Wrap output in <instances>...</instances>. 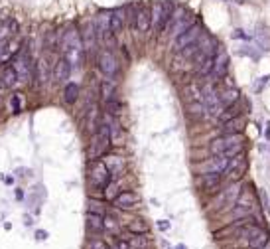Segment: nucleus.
Segmentation results:
<instances>
[{"instance_id": "obj_33", "label": "nucleus", "mask_w": 270, "mask_h": 249, "mask_svg": "<svg viewBox=\"0 0 270 249\" xmlns=\"http://www.w3.org/2000/svg\"><path fill=\"white\" fill-rule=\"evenodd\" d=\"M101 97H103V101L107 103V101H111V99H115V91H117V87H115V81H109V79H105L103 83H101Z\"/></svg>"}, {"instance_id": "obj_46", "label": "nucleus", "mask_w": 270, "mask_h": 249, "mask_svg": "<svg viewBox=\"0 0 270 249\" xmlns=\"http://www.w3.org/2000/svg\"><path fill=\"white\" fill-rule=\"evenodd\" d=\"M263 249H265V248H263Z\"/></svg>"}, {"instance_id": "obj_10", "label": "nucleus", "mask_w": 270, "mask_h": 249, "mask_svg": "<svg viewBox=\"0 0 270 249\" xmlns=\"http://www.w3.org/2000/svg\"><path fill=\"white\" fill-rule=\"evenodd\" d=\"M231 156L225 154H213L205 164H203V174H225L229 168Z\"/></svg>"}, {"instance_id": "obj_43", "label": "nucleus", "mask_w": 270, "mask_h": 249, "mask_svg": "<svg viewBox=\"0 0 270 249\" xmlns=\"http://www.w3.org/2000/svg\"><path fill=\"white\" fill-rule=\"evenodd\" d=\"M36 238H38V240H45V238H47V234H45L44 230H38V232H36Z\"/></svg>"}, {"instance_id": "obj_18", "label": "nucleus", "mask_w": 270, "mask_h": 249, "mask_svg": "<svg viewBox=\"0 0 270 249\" xmlns=\"http://www.w3.org/2000/svg\"><path fill=\"white\" fill-rule=\"evenodd\" d=\"M36 77H38V83H40V85H45V83L51 79V63L47 61L45 55H42V57L36 61Z\"/></svg>"}, {"instance_id": "obj_22", "label": "nucleus", "mask_w": 270, "mask_h": 249, "mask_svg": "<svg viewBox=\"0 0 270 249\" xmlns=\"http://www.w3.org/2000/svg\"><path fill=\"white\" fill-rule=\"evenodd\" d=\"M16 71H18V75H20V79H28L30 75H32V63H30V57H28V53H18L16 55Z\"/></svg>"}, {"instance_id": "obj_6", "label": "nucleus", "mask_w": 270, "mask_h": 249, "mask_svg": "<svg viewBox=\"0 0 270 249\" xmlns=\"http://www.w3.org/2000/svg\"><path fill=\"white\" fill-rule=\"evenodd\" d=\"M201 36H203L201 24H191L187 30H183L181 34H178V36L174 38V50H176V51H181V50H185L187 46L195 44Z\"/></svg>"}, {"instance_id": "obj_26", "label": "nucleus", "mask_w": 270, "mask_h": 249, "mask_svg": "<svg viewBox=\"0 0 270 249\" xmlns=\"http://www.w3.org/2000/svg\"><path fill=\"white\" fill-rule=\"evenodd\" d=\"M85 125L89 129V133H95L99 127V107L95 103H91L89 109L85 111Z\"/></svg>"}, {"instance_id": "obj_7", "label": "nucleus", "mask_w": 270, "mask_h": 249, "mask_svg": "<svg viewBox=\"0 0 270 249\" xmlns=\"http://www.w3.org/2000/svg\"><path fill=\"white\" fill-rule=\"evenodd\" d=\"M111 172L103 160H93L89 162V180L95 188H105L111 182Z\"/></svg>"}, {"instance_id": "obj_31", "label": "nucleus", "mask_w": 270, "mask_h": 249, "mask_svg": "<svg viewBox=\"0 0 270 249\" xmlns=\"http://www.w3.org/2000/svg\"><path fill=\"white\" fill-rule=\"evenodd\" d=\"M243 119L241 117H235V119H231V121H227L225 123V127H223V135H237V133H241L243 131Z\"/></svg>"}, {"instance_id": "obj_29", "label": "nucleus", "mask_w": 270, "mask_h": 249, "mask_svg": "<svg viewBox=\"0 0 270 249\" xmlns=\"http://www.w3.org/2000/svg\"><path fill=\"white\" fill-rule=\"evenodd\" d=\"M105 164H107L109 172L115 174V176H119V174L125 172V160H123L121 156H109V158L105 160Z\"/></svg>"}, {"instance_id": "obj_37", "label": "nucleus", "mask_w": 270, "mask_h": 249, "mask_svg": "<svg viewBox=\"0 0 270 249\" xmlns=\"http://www.w3.org/2000/svg\"><path fill=\"white\" fill-rule=\"evenodd\" d=\"M105 107H107V113H109V115H117V113L121 111V103H119V101H115V99L107 101V103H105Z\"/></svg>"}, {"instance_id": "obj_4", "label": "nucleus", "mask_w": 270, "mask_h": 249, "mask_svg": "<svg viewBox=\"0 0 270 249\" xmlns=\"http://www.w3.org/2000/svg\"><path fill=\"white\" fill-rule=\"evenodd\" d=\"M243 236L247 238V244H249L251 249H263L269 244V234L263 228H259L255 224H249V220L243 224Z\"/></svg>"}, {"instance_id": "obj_17", "label": "nucleus", "mask_w": 270, "mask_h": 249, "mask_svg": "<svg viewBox=\"0 0 270 249\" xmlns=\"http://www.w3.org/2000/svg\"><path fill=\"white\" fill-rule=\"evenodd\" d=\"M18 81H20V75H18V71H16L14 65H4V67L0 69V85H2L4 89L16 87Z\"/></svg>"}, {"instance_id": "obj_21", "label": "nucleus", "mask_w": 270, "mask_h": 249, "mask_svg": "<svg viewBox=\"0 0 270 249\" xmlns=\"http://www.w3.org/2000/svg\"><path fill=\"white\" fill-rule=\"evenodd\" d=\"M183 101H185V105L203 103V89L197 83H187L183 87Z\"/></svg>"}, {"instance_id": "obj_44", "label": "nucleus", "mask_w": 270, "mask_h": 249, "mask_svg": "<svg viewBox=\"0 0 270 249\" xmlns=\"http://www.w3.org/2000/svg\"><path fill=\"white\" fill-rule=\"evenodd\" d=\"M158 228H160V230H168L170 224H168V222H158Z\"/></svg>"}, {"instance_id": "obj_19", "label": "nucleus", "mask_w": 270, "mask_h": 249, "mask_svg": "<svg viewBox=\"0 0 270 249\" xmlns=\"http://www.w3.org/2000/svg\"><path fill=\"white\" fill-rule=\"evenodd\" d=\"M71 63L67 61V57H61V59H57V63L53 65V79L57 81V83H67V79H69V75H71Z\"/></svg>"}, {"instance_id": "obj_5", "label": "nucleus", "mask_w": 270, "mask_h": 249, "mask_svg": "<svg viewBox=\"0 0 270 249\" xmlns=\"http://www.w3.org/2000/svg\"><path fill=\"white\" fill-rule=\"evenodd\" d=\"M193 24V14L189 12V10H185V8H180L178 12H174L172 14V20H170V24H168V34L170 36H178V34H181L183 30H187L189 26Z\"/></svg>"}, {"instance_id": "obj_42", "label": "nucleus", "mask_w": 270, "mask_h": 249, "mask_svg": "<svg viewBox=\"0 0 270 249\" xmlns=\"http://www.w3.org/2000/svg\"><path fill=\"white\" fill-rule=\"evenodd\" d=\"M12 107H14V113H18V111H20L18 107H22V101H20V97H18V95H14V97H12Z\"/></svg>"}, {"instance_id": "obj_45", "label": "nucleus", "mask_w": 270, "mask_h": 249, "mask_svg": "<svg viewBox=\"0 0 270 249\" xmlns=\"http://www.w3.org/2000/svg\"><path fill=\"white\" fill-rule=\"evenodd\" d=\"M178 249H185V248H183V246H180V248H178Z\"/></svg>"}, {"instance_id": "obj_41", "label": "nucleus", "mask_w": 270, "mask_h": 249, "mask_svg": "<svg viewBox=\"0 0 270 249\" xmlns=\"http://www.w3.org/2000/svg\"><path fill=\"white\" fill-rule=\"evenodd\" d=\"M113 249H133V248H131V242H129L127 238H119V240L115 242V248Z\"/></svg>"}, {"instance_id": "obj_3", "label": "nucleus", "mask_w": 270, "mask_h": 249, "mask_svg": "<svg viewBox=\"0 0 270 249\" xmlns=\"http://www.w3.org/2000/svg\"><path fill=\"white\" fill-rule=\"evenodd\" d=\"M172 14H174V8L168 0L164 2H154L152 4V10H150V16H152V28L156 32H164L172 20Z\"/></svg>"}, {"instance_id": "obj_28", "label": "nucleus", "mask_w": 270, "mask_h": 249, "mask_svg": "<svg viewBox=\"0 0 270 249\" xmlns=\"http://www.w3.org/2000/svg\"><path fill=\"white\" fill-rule=\"evenodd\" d=\"M79 93H81V87L77 85V83H65V89H63V99H65V103H75L77 99H79Z\"/></svg>"}, {"instance_id": "obj_36", "label": "nucleus", "mask_w": 270, "mask_h": 249, "mask_svg": "<svg viewBox=\"0 0 270 249\" xmlns=\"http://www.w3.org/2000/svg\"><path fill=\"white\" fill-rule=\"evenodd\" d=\"M129 242H131V248L133 249H144L148 246V240L138 236V234H135V238H129Z\"/></svg>"}, {"instance_id": "obj_27", "label": "nucleus", "mask_w": 270, "mask_h": 249, "mask_svg": "<svg viewBox=\"0 0 270 249\" xmlns=\"http://www.w3.org/2000/svg\"><path fill=\"white\" fill-rule=\"evenodd\" d=\"M18 42L14 40V42H6V40H2L0 42V63L2 61H6V59H10L14 53H16V50H18Z\"/></svg>"}, {"instance_id": "obj_38", "label": "nucleus", "mask_w": 270, "mask_h": 249, "mask_svg": "<svg viewBox=\"0 0 270 249\" xmlns=\"http://www.w3.org/2000/svg\"><path fill=\"white\" fill-rule=\"evenodd\" d=\"M103 222H105V230H109V232H115V230L119 228L117 218H113V216H105V218H103Z\"/></svg>"}, {"instance_id": "obj_35", "label": "nucleus", "mask_w": 270, "mask_h": 249, "mask_svg": "<svg viewBox=\"0 0 270 249\" xmlns=\"http://www.w3.org/2000/svg\"><path fill=\"white\" fill-rule=\"evenodd\" d=\"M129 232H131V234H138V236H144V234L148 232V226H146V222H142V220H135V222L129 224Z\"/></svg>"}, {"instance_id": "obj_24", "label": "nucleus", "mask_w": 270, "mask_h": 249, "mask_svg": "<svg viewBox=\"0 0 270 249\" xmlns=\"http://www.w3.org/2000/svg\"><path fill=\"white\" fill-rule=\"evenodd\" d=\"M138 204V196L135 192H121L117 198H115V206L121 208V210H131Z\"/></svg>"}, {"instance_id": "obj_14", "label": "nucleus", "mask_w": 270, "mask_h": 249, "mask_svg": "<svg viewBox=\"0 0 270 249\" xmlns=\"http://www.w3.org/2000/svg\"><path fill=\"white\" fill-rule=\"evenodd\" d=\"M107 125H109V129H111V143L113 145H117V147H123L125 145V139H127V135H125V131H123V127L119 125V121H113V115H105V119H103Z\"/></svg>"}, {"instance_id": "obj_25", "label": "nucleus", "mask_w": 270, "mask_h": 249, "mask_svg": "<svg viewBox=\"0 0 270 249\" xmlns=\"http://www.w3.org/2000/svg\"><path fill=\"white\" fill-rule=\"evenodd\" d=\"M239 194H241V186H239L237 182H233V184L221 194V206H235Z\"/></svg>"}, {"instance_id": "obj_9", "label": "nucleus", "mask_w": 270, "mask_h": 249, "mask_svg": "<svg viewBox=\"0 0 270 249\" xmlns=\"http://www.w3.org/2000/svg\"><path fill=\"white\" fill-rule=\"evenodd\" d=\"M255 206H257V198H255L253 190H251V188H245V190H241V194H239V198H237L235 216H249Z\"/></svg>"}, {"instance_id": "obj_16", "label": "nucleus", "mask_w": 270, "mask_h": 249, "mask_svg": "<svg viewBox=\"0 0 270 249\" xmlns=\"http://www.w3.org/2000/svg\"><path fill=\"white\" fill-rule=\"evenodd\" d=\"M217 93H219V99H221V103H223V107H229V105H235L237 101H239V89L231 83V81H227V87H219L217 89Z\"/></svg>"}, {"instance_id": "obj_23", "label": "nucleus", "mask_w": 270, "mask_h": 249, "mask_svg": "<svg viewBox=\"0 0 270 249\" xmlns=\"http://www.w3.org/2000/svg\"><path fill=\"white\" fill-rule=\"evenodd\" d=\"M201 186L207 194H215L221 188V174H203L201 176Z\"/></svg>"}, {"instance_id": "obj_1", "label": "nucleus", "mask_w": 270, "mask_h": 249, "mask_svg": "<svg viewBox=\"0 0 270 249\" xmlns=\"http://www.w3.org/2000/svg\"><path fill=\"white\" fill-rule=\"evenodd\" d=\"M61 48H63V51H65L67 61H69L73 67H77V65L83 63V59H85V46H83V40H81V36H79L77 30L69 28V30L63 34V38H61Z\"/></svg>"}, {"instance_id": "obj_13", "label": "nucleus", "mask_w": 270, "mask_h": 249, "mask_svg": "<svg viewBox=\"0 0 270 249\" xmlns=\"http://www.w3.org/2000/svg\"><path fill=\"white\" fill-rule=\"evenodd\" d=\"M111 145H113V143H111V129H109V125L103 121V123L99 125V135H97V143H95V152H97V154H105Z\"/></svg>"}, {"instance_id": "obj_32", "label": "nucleus", "mask_w": 270, "mask_h": 249, "mask_svg": "<svg viewBox=\"0 0 270 249\" xmlns=\"http://www.w3.org/2000/svg\"><path fill=\"white\" fill-rule=\"evenodd\" d=\"M87 228L91 232H95V234H101L105 230V222H103V218L99 214H89L87 216Z\"/></svg>"}, {"instance_id": "obj_20", "label": "nucleus", "mask_w": 270, "mask_h": 249, "mask_svg": "<svg viewBox=\"0 0 270 249\" xmlns=\"http://www.w3.org/2000/svg\"><path fill=\"white\" fill-rule=\"evenodd\" d=\"M152 26V16H150V10L146 6H138L136 10V16H135V28L138 32H148Z\"/></svg>"}, {"instance_id": "obj_39", "label": "nucleus", "mask_w": 270, "mask_h": 249, "mask_svg": "<svg viewBox=\"0 0 270 249\" xmlns=\"http://www.w3.org/2000/svg\"><path fill=\"white\" fill-rule=\"evenodd\" d=\"M89 214H99L103 216V204L95 202V200H89Z\"/></svg>"}, {"instance_id": "obj_12", "label": "nucleus", "mask_w": 270, "mask_h": 249, "mask_svg": "<svg viewBox=\"0 0 270 249\" xmlns=\"http://www.w3.org/2000/svg\"><path fill=\"white\" fill-rule=\"evenodd\" d=\"M227 69H229V55L225 50H217V55H215V63H213V71H211V81H219L221 77L227 75Z\"/></svg>"}, {"instance_id": "obj_30", "label": "nucleus", "mask_w": 270, "mask_h": 249, "mask_svg": "<svg viewBox=\"0 0 270 249\" xmlns=\"http://www.w3.org/2000/svg\"><path fill=\"white\" fill-rule=\"evenodd\" d=\"M123 28H125V16H123V12L121 10L111 12V32L113 34H121Z\"/></svg>"}, {"instance_id": "obj_34", "label": "nucleus", "mask_w": 270, "mask_h": 249, "mask_svg": "<svg viewBox=\"0 0 270 249\" xmlns=\"http://www.w3.org/2000/svg\"><path fill=\"white\" fill-rule=\"evenodd\" d=\"M235 117H239V105H237V103L225 107L223 113L219 115V121H221V123H227V121H231V119H235Z\"/></svg>"}, {"instance_id": "obj_11", "label": "nucleus", "mask_w": 270, "mask_h": 249, "mask_svg": "<svg viewBox=\"0 0 270 249\" xmlns=\"http://www.w3.org/2000/svg\"><path fill=\"white\" fill-rule=\"evenodd\" d=\"M97 65L99 69L105 73V75H115L119 71V59L115 57L113 51L109 50H103L99 55H97Z\"/></svg>"}, {"instance_id": "obj_2", "label": "nucleus", "mask_w": 270, "mask_h": 249, "mask_svg": "<svg viewBox=\"0 0 270 249\" xmlns=\"http://www.w3.org/2000/svg\"><path fill=\"white\" fill-rule=\"evenodd\" d=\"M243 149H245V137L241 133L223 135V137L211 141V145H209L211 154H225V156H235V154L243 152Z\"/></svg>"}, {"instance_id": "obj_8", "label": "nucleus", "mask_w": 270, "mask_h": 249, "mask_svg": "<svg viewBox=\"0 0 270 249\" xmlns=\"http://www.w3.org/2000/svg\"><path fill=\"white\" fill-rule=\"evenodd\" d=\"M247 168H249L247 154H245V152H239V154L231 156V162H229V168H227L225 174H227V178H229L231 182H239V180L245 176Z\"/></svg>"}, {"instance_id": "obj_15", "label": "nucleus", "mask_w": 270, "mask_h": 249, "mask_svg": "<svg viewBox=\"0 0 270 249\" xmlns=\"http://www.w3.org/2000/svg\"><path fill=\"white\" fill-rule=\"evenodd\" d=\"M81 40H83V46H85V50H87V51H93V50H95L97 40H99V34H97V26H95V22H91V20H89V22L85 24Z\"/></svg>"}, {"instance_id": "obj_40", "label": "nucleus", "mask_w": 270, "mask_h": 249, "mask_svg": "<svg viewBox=\"0 0 270 249\" xmlns=\"http://www.w3.org/2000/svg\"><path fill=\"white\" fill-rule=\"evenodd\" d=\"M87 249H111V248H109L107 242H103V240H91Z\"/></svg>"}]
</instances>
